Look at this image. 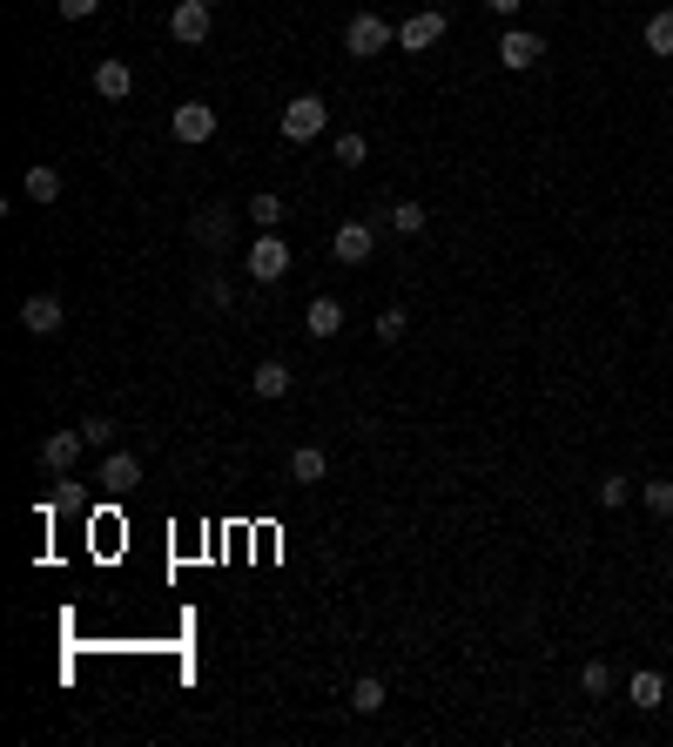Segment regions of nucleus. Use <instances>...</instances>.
Instances as JSON below:
<instances>
[{
    "mask_svg": "<svg viewBox=\"0 0 673 747\" xmlns=\"http://www.w3.org/2000/svg\"><path fill=\"white\" fill-rule=\"evenodd\" d=\"M438 41H445V14H438V8H418V14L398 27V48H405V55H424V48H438Z\"/></svg>",
    "mask_w": 673,
    "mask_h": 747,
    "instance_id": "0eeeda50",
    "label": "nucleus"
},
{
    "mask_svg": "<svg viewBox=\"0 0 673 747\" xmlns=\"http://www.w3.org/2000/svg\"><path fill=\"white\" fill-rule=\"evenodd\" d=\"M95 95L101 101H129L135 95V68L129 61H95Z\"/></svg>",
    "mask_w": 673,
    "mask_h": 747,
    "instance_id": "f8f14e48",
    "label": "nucleus"
},
{
    "mask_svg": "<svg viewBox=\"0 0 673 747\" xmlns=\"http://www.w3.org/2000/svg\"><path fill=\"white\" fill-rule=\"evenodd\" d=\"M626 498H633V479H626V471H606V479H600V505H613V513H620Z\"/></svg>",
    "mask_w": 673,
    "mask_h": 747,
    "instance_id": "bb28decb",
    "label": "nucleus"
},
{
    "mask_svg": "<svg viewBox=\"0 0 673 747\" xmlns=\"http://www.w3.org/2000/svg\"><path fill=\"white\" fill-rule=\"evenodd\" d=\"M640 41H647V55H673V8L647 14V27H640Z\"/></svg>",
    "mask_w": 673,
    "mask_h": 747,
    "instance_id": "6ab92c4d",
    "label": "nucleus"
},
{
    "mask_svg": "<svg viewBox=\"0 0 673 747\" xmlns=\"http://www.w3.org/2000/svg\"><path fill=\"white\" fill-rule=\"evenodd\" d=\"M640 505H647L653 519H673V479H647L640 485Z\"/></svg>",
    "mask_w": 673,
    "mask_h": 747,
    "instance_id": "b1692460",
    "label": "nucleus"
},
{
    "mask_svg": "<svg viewBox=\"0 0 673 747\" xmlns=\"http://www.w3.org/2000/svg\"><path fill=\"white\" fill-rule=\"evenodd\" d=\"M203 297H209L216 310H229V284H223V277H209V284H203Z\"/></svg>",
    "mask_w": 673,
    "mask_h": 747,
    "instance_id": "c756f323",
    "label": "nucleus"
},
{
    "mask_svg": "<svg viewBox=\"0 0 673 747\" xmlns=\"http://www.w3.org/2000/svg\"><path fill=\"white\" fill-rule=\"evenodd\" d=\"M82 438H88V445H115V418H101V411L82 418Z\"/></svg>",
    "mask_w": 673,
    "mask_h": 747,
    "instance_id": "cd10ccee",
    "label": "nucleus"
},
{
    "mask_svg": "<svg viewBox=\"0 0 673 747\" xmlns=\"http://www.w3.org/2000/svg\"><path fill=\"white\" fill-rule=\"evenodd\" d=\"M384 222H390V236H424V222H431V216H424V203H398Z\"/></svg>",
    "mask_w": 673,
    "mask_h": 747,
    "instance_id": "5701e85b",
    "label": "nucleus"
},
{
    "mask_svg": "<svg viewBox=\"0 0 673 747\" xmlns=\"http://www.w3.org/2000/svg\"><path fill=\"white\" fill-rule=\"evenodd\" d=\"M276 129H284V142H316L331 129V108L316 95H297V101H284V122H276Z\"/></svg>",
    "mask_w": 673,
    "mask_h": 747,
    "instance_id": "f03ea898",
    "label": "nucleus"
},
{
    "mask_svg": "<svg viewBox=\"0 0 673 747\" xmlns=\"http://www.w3.org/2000/svg\"><path fill=\"white\" fill-rule=\"evenodd\" d=\"M539 55H545V41L532 27H505V41H498V61L512 68V74H526V68H539Z\"/></svg>",
    "mask_w": 673,
    "mask_h": 747,
    "instance_id": "9b49d317",
    "label": "nucleus"
},
{
    "mask_svg": "<svg viewBox=\"0 0 673 747\" xmlns=\"http://www.w3.org/2000/svg\"><path fill=\"white\" fill-rule=\"evenodd\" d=\"M68 324V310H61V297H48V290H34L27 303H21V330L27 337H55Z\"/></svg>",
    "mask_w": 673,
    "mask_h": 747,
    "instance_id": "423d86ee",
    "label": "nucleus"
},
{
    "mask_svg": "<svg viewBox=\"0 0 673 747\" xmlns=\"http://www.w3.org/2000/svg\"><path fill=\"white\" fill-rule=\"evenodd\" d=\"M189 236H195V243H203V250H223V243H229V209H223V203H209V209H195Z\"/></svg>",
    "mask_w": 673,
    "mask_h": 747,
    "instance_id": "ddd939ff",
    "label": "nucleus"
},
{
    "mask_svg": "<svg viewBox=\"0 0 673 747\" xmlns=\"http://www.w3.org/2000/svg\"><path fill=\"white\" fill-rule=\"evenodd\" d=\"M209 27H216V8H209V0H176L169 34H176L182 48H203V41H209Z\"/></svg>",
    "mask_w": 673,
    "mask_h": 747,
    "instance_id": "20e7f679",
    "label": "nucleus"
},
{
    "mask_svg": "<svg viewBox=\"0 0 673 747\" xmlns=\"http://www.w3.org/2000/svg\"><path fill=\"white\" fill-rule=\"evenodd\" d=\"M82 451H88L82 424H74V431H48V438H41V465L55 471V479H68V471H74V458H82Z\"/></svg>",
    "mask_w": 673,
    "mask_h": 747,
    "instance_id": "6e6552de",
    "label": "nucleus"
},
{
    "mask_svg": "<svg viewBox=\"0 0 673 747\" xmlns=\"http://www.w3.org/2000/svg\"><path fill=\"white\" fill-rule=\"evenodd\" d=\"M331 148H337V162H344V169H364V155H371V142H364V129H344V135H337Z\"/></svg>",
    "mask_w": 673,
    "mask_h": 747,
    "instance_id": "4be33fe9",
    "label": "nucleus"
},
{
    "mask_svg": "<svg viewBox=\"0 0 673 747\" xmlns=\"http://www.w3.org/2000/svg\"><path fill=\"white\" fill-rule=\"evenodd\" d=\"M169 129H176V142L195 148V142H209V135H216V108H209V101H182V108L169 115Z\"/></svg>",
    "mask_w": 673,
    "mask_h": 747,
    "instance_id": "9d476101",
    "label": "nucleus"
},
{
    "mask_svg": "<svg viewBox=\"0 0 673 747\" xmlns=\"http://www.w3.org/2000/svg\"><path fill=\"white\" fill-rule=\"evenodd\" d=\"M405 330H411V317H405V303H390V310H377V337H384V344H398Z\"/></svg>",
    "mask_w": 673,
    "mask_h": 747,
    "instance_id": "a878e982",
    "label": "nucleus"
},
{
    "mask_svg": "<svg viewBox=\"0 0 673 747\" xmlns=\"http://www.w3.org/2000/svg\"><path fill=\"white\" fill-rule=\"evenodd\" d=\"M303 330H310V337H337V330H344V303H337V297H316L310 317H303Z\"/></svg>",
    "mask_w": 673,
    "mask_h": 747,
    "instance_id": "f3484780",
    "label": "nucleus"
},
{
    "mask_svg": "<svg viewBox=\"0 0 673 747\" xmlns=\"http://www.w3.org/2000/svg\"><path fill=\"white\" fill-rule=\"evenodd\" d=\"M324 471H331V458L316 451V445H297V451H290V479H297V485H324Z\"/></svg>",
    "mask_w": 673,
    "mask_h": 747,
    "instance_id": "a211bd4d",
    "label": "nucleus"
},
{
    "mask_svg": "<svg viewBox=\"0 0 673 747\" xmlns=\"http://www.w3.org/2000/svg\"><path fill=\"white\" fill-rule=\"evenodd\" d=\"M626 700H633V707H640V714H653V707L666 700V680L653 674V666H640V674H633V680H626Z\"/></svg>",
    "mask_w": 673,
    "mask_h": 747,
    "instance_id": "dca6fc26",
    "label": "nucleus"
},
{
    "mask_svg": "<svg viewBox=\"0 0 673 747\" xmlns=\"http://www.w3.org/2000/svg\"><path fill=\"white\" fill-rule=\"evenodd\" d=\"M95 485H101V492H115V498L135 492V485H142V458H135V451H108V458H101V471H95Z\"/></svg>",
    "mask_w": 673,
    "mask_h": 747,
    "instance_id": "1a4fd4ad",
    "label": "nucleus"
},
{
    "mask_svg": "<svg viewBox=\"0 0 673 747\" xmlns=\"http://www.w3.org/2000/svg\"><path fill=\"white\" fill-rule=\"evenodd\" d=\"M579 694H586V700H606V694H613V666H606V660H586V666H579Z\"/></svg>",
    "mask_w": 673,
    "mask_h": 747,
    "instance_id": "412c9836",
    "label": "nucleus"
},
{
    "mask_svg": "<svg viewBox=\"0 0 673 747\" xmlns=\"http://www.w3.org/2000/svg\"><path fill=\"white\" fill-rule=\"evenodd\" d=\"M243 269H250L256 284H284V277H290V243H284L276 229H256V243H250Z\"/></svg>",
    "mask_w": 673,
    "mask_h": 747,
    "instance_id": "f257e3e1",
    "label": "nucleus"
},
{
    "mask_svg": "<svg viewBox=\"0 0 673 747\" xmlns=\"http://www.w3.org/2000/svg\"><path fill=\"white\" fill-rule=\"evenodd\" d=\"M55 8H61V21H95L101 0H55Z\"/></svg>",
    "mask_w": 673,
    "mask_h": 747,
    "instance_id": "c85d7f7f",
    "label": "nucleus"
},
{
    "mask_svg": "<svg viewBox=\"0 0 673 747\" xmlns=\"http://www.w3.org/2000/svg\"><path fill=\"white\" fill-rule=\"evenodd\" d=\"M21 189H27V203H41V209H48V203H61V169H55V162H34Z\"/></svg>",
    "mask_w": 673,
    "mask_h": 747,
    "instance_id": "2eb2a0df",
    "label": "nucleus"
},
{
    "mask_svg": "<svg viewBox=\"0 0 673 747\" xmlns=\"http://www.w3.org/2000/svg\"><path fill=\"white\" fill-rule=\"evenodd\" d=\"M390 41H398V27H390L384 14H350V27H344V48L358 55V61H371V55H384Z\"/></svg>",
    "mask_w": 673,
    "mask_h": 747,
    "instance_id": "7ed1b4c3",
    "label": "nucleus"
},
{
    "mask_svg": "<svg viewBox=\"0 0 673 747\" xmlns=\"http://www.w3.org/2000/svg\"><path fill=\"white\" fill-rule=\"evenodd\" d=\"M485 8H492L498 21H519V8H526V0H485Z\"/></svg>",
    "mask_w": 673,
    "mask_h": 747,
    "instance_id": "7c9ffc66",
    "label": "nucleus"
},
{
    "mask_svg": "<svg viewBox=\"0 0 673 747\" xmlns=\"http://www.w3.org/2000/svg\"><path fill=\"white\" fill-rule=\"evenodd\" d=\"M384 700H390V687L377 674H364L358 687H350V707H358V714H384Z\"/></svg>",
    "mask_w": 673,
    "mask_h": 747,
    "instance_id": "aec40b11",
    "label": "nucleus"
},
{
    "mask_svg": "<svg viewBox=\"0 0 673 747\" xmlns=\"http://www.w3.org/2000/svg\"><path fill=\"white\" fill-rule=\"evenodd\" d=\"M209 8H216V0H209Z\"/></svg>",
    "mask_w": 673,
    "mask_h": 747,
    "instance_id": "2f4dec72",
    "label": "nucleus"
},
{
    "mask_svg": "<svg viewBox=\"0 0 673 747\" xmlns=\"http://www.w3.org/2000/svg\"><path fill=\"white\" fill-rule=\"evenodd\" d=\"M250 390H256L263 405H269V398H290V364H284V358H263L256 377H250Z\"/></svg>",
    "mask_w": 673,
    "mask_h": 747,
    "instance_id": "4468645a",
    "label": "nucleus"
},
{
    "mask_svg": "<svg viewBox=\"0 0 673 747\" xmlns=\"http://www.w3.org/2000/svg\"><path fill=\"white\" fill-rule=\"evenodd\" d=\"M331 256H337L344 269L371 263V256H377V229H371V222H337V236H331Z\"/></svg>",
    "mask_w": 673,
    "mask_h": 747,
    "instance_id": "39448f33",
    "label": "nucleus"
},
{
    "mask_svg": "<svg viewBox=\"0 0 673 747\" xmlns=\"http://www.w3.org/2000/svg\"><path fill=\"white\" fill-rule=\"evenodd\" d=\"M250 216H256V229H276V222H284V195H276V189H256V195H250Z\"/></svg>",
    "mask_w": 673,
    "mask_h": 747,
    "instance_id": "393cba45",
    "label": "nucleus"
}]
</instances>
